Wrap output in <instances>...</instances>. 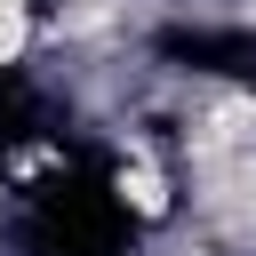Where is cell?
<instances>
[{
    "mask_svg": "<svg viewBox=\"0 0 256 256\" xmlns=\"http://www.w3.org/2000/svg\"><path fill=\"white\" fill-rule=\"evenodd\" d=\"M112 184H120V200H128L136 216H168V176H160L152 152H128V160L112 168Z\"/></svg>",
    "mask_w": 256,
    "mask_h": 256,
    "instance_id": "1",
    "label": "cell"
},
{
    "mask_svg": "<svg viewBox=\"0 0 256 256\" xmlns=\"http://www.w3.org/2000/svg\"><path fill=\"white\" fill-rule=\"evenodd\" d=\"M32 48V0H0V64H24Z\"/></svg>",
    "mask_w": 256,
    "mask_h": 256,
    "instance_id": "2",
    "label": "cell"
}]
</instances>
